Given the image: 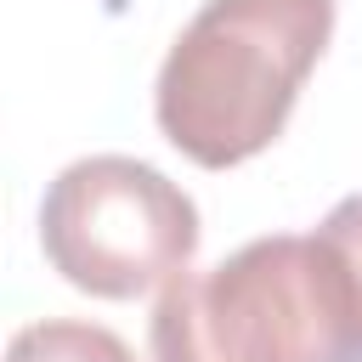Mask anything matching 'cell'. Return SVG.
I'll return each mask as SVG.
<instances>
[{
	"label": "cell",
	"instance_id": "obj_3",
	"mask_svg": "<svg viewBox=\"0 0 362 362\" xmlns=\"http://www.w3.org/2000/svg\"><path fill=\"white\" fill-rule=\"evenodd\" d=\"M40 243L79 294L136 300L187 272L198 209L164 170L124 153H90L45 187Z\"/></svg>",
	"mask_w": 362,
	"mask_h": 362
},
{
	"label": "cell",
	"instance_id": "obj_4",
	"mask_svg": "<svg viewBox=\"0 0 362 362\" xmlns=\"http://www.w3.org/2000/svg\"><path fill=\"white\" fill-rule=\"evenodd\" d=\"M6 362H136V351L96 322H74V317H51V322H28L11 334Z\"/></svg>",
	"mask_w": 362,
	"mask_h": 362
},
{
	"label": "cell",
	"instance_id": "obj_5",
	"mask_svg": "<svg viewBox=\"0 0 362 362\" xmlns=\"http://www.w3.org/2000/svg\"><path fill=\"white\" fill-rule=\"evenodd\" d=\"M317 232L334 243V255H339V266H345V277H351V294H356V317H362V192H356V198H339V204L322 215Z\"/></svg>",
	"mask_w": 362,
	"mask_h": 362
},
{
	"label": "cell",
	"instance_id": "obj_1",
	"mask_svg": "<svg viewBox=\"0 0 362 362\" xmlns=\"http://www.w3.org/2000/svg\"><path fill=\"white\" fill-rule=\"evenodd\" d=\"M334 34V0H204L175 34L153 113L175 153L232 170L266 153Z\"/></svg>",
	"mask_w": 362,
	"mask_h": 362
},
{
	"label": "cell",
	"instance_id": "obj_2",
	"mask_svg": "<svg viewBox=\"0 0 362 362\" xmlns=\"http://www.w3.org/2000/svg\"><path fill=\"white\" fill-rule=\"evenodd\" d=\"M147 339L153 362H362L356 294L322 232H272L170 277Z\"/></svg>",
	"mask_w": 362,
	"mask_h": 362
}]
</instances>
